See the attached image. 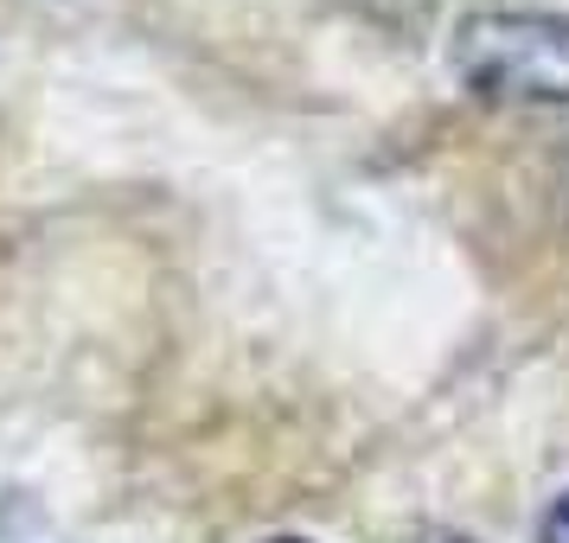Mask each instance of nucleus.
<instances>
[{
  "label": "nucleus",
  "mask_w": 569,
  "mask_h": 543,
  "mask_svg": "<svg viewBox=\"0 0 569 543\" xmlns=\"http://www.w3.org/2000/svg\"><path fill=\"white\" fill-rule=\"evenodd\" d=\"M346 13H359V20H371V27H385V32H422L429 20H436V7L441 0H339Z\"/></svg>",
  "instance_id": "2"
},
{
  "label": "nucleus",
  "mask_w": 569,
  "mask_h": 543,
  "mask_svg": "<svg viewBox=\"0 0 569 543\" xmlns=\"http://www.w3.org/2000/svg\"><path fill=\"white\" fill-rule=\"evenodd\" d=\"M538 543H569V492H557L538 517Z\"/></svg>",
  "instance_id": "3"
},
{
  "label": "nucleus",
  "mask_w": 569,
  "mask_h": 543,
  "mask_svg": "<svg viewBox=\"0 0 569 543\" xmlns=\"http://www.w3.org/2000/svg\"><path fill=\"white\" fill-rule=\"evenodd\" d=\"M269 543H308V537H269Z\"/></svg>",
  "instance_id": "5"
},
{
  "label": "nucleus",
  "mask_w": 569,
  "mask_h": 543,
  "mask_svg": "<svg viewBox=\"0 0 569 543\" xmlns=\"http://www.w3.org/2000/svg\"><path fill=\"white\" fill-rule=\"evenodd\" d=\"M448 64L480 103H569V13L492 7L455 27Z\"/></svg>",
  "instance_id": "1"
},
{
  "label": "nucleus",
  "mask_w": 569,
  "mask_h": 543,
  "mask_svg": "<svg viewBox=\"0 0 569 543\" xmlns=\"http://www.w3.org/2000/svg\"><path fill=\"white\" fill-rule=\"evenodd\" d=\"M416 543H473V537H455V531H422Z\"/></svg>",
  "instance_id": "4"
}]
</instances>
